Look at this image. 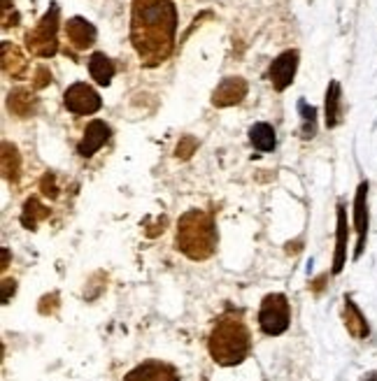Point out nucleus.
I'll list each match as a JSON object with an SVG mask.
<instances>
[{"mask_svg":"<svg viewBox=\"0 0 377 381\" xmlns=\"http://www.w3.org/2000/svg\"><path fill=\"white\" fill-rule=\"evenodd\" d=\"M177 10L173 0H131V42L144 67H156L175 49Z\"/></svg>","mask_w":377,"mask_h":381,"instance_id":"obj_1","label":"nucleus"},{"mask_svg":"<svg viewBox=\"0 0 377 381\" xmlns=\"http://www.w3.org/2000/svg\"><path fill=\"white\" fill-rule=\"evenodd\" d=\"M210 356L217 365H240L252 349V335L240 309H226L217 318L208 340Z\"/></svg>","mask_w":377,"mask_h":381,"instance_id":"obj_2","label":"nucleus"},{"mask_svg":"<svg viewBox=\"0 0 377 381\" xmlns=\"http://www.w3.org/2000/svg\"><path fill=\"white\" fill-rule=\"evenodd\" d=\"M217 226L210 212L188 210L180 217L175 244L191 261H205L217 249Z\"/></svg>","mask_w":377,"mask_h":381,"instance_id":"obj_3","label":"nucleus"},{"mask_svg":"<svg viewBox=\"0 0 377 381\" xmlns=\"http://www.w3.org/2000/svg\"><path fill=\"white\" fill-rule=\"evenodd\" d=\"M26 47L40 58H52L58 52V5H50L42 19L26 33Z\"/></svg>","mask_w":377,"mask_h":381,"instance_id":"obj_4","label":"nucleus"},{"mask_svg":"<svg viewBox=\"0 0 377 381\" xmlns=\"http://www.w3.org/2000/svg\"><path fill=\"white\" fill-rule=\"evenodd\" d=\"M259 323H261V330L270 337L287 333V328L291 323L289 300L284 298L282 293H270V296H266L263 303H261Z\"/></svg>","mask_w":377,"mask_h":381,"instance_id":"obj_5","label":"nucleus"},{"mask_svg":"<svg viewBox=\"0 0 377 381\" xmlns=\"http://www.w3.org/2000/svg\"><path fill=\"white\" fill-rule=\"evenodd\" d=\"M63 105L72 114H94L103 107V100L89 84L77 82L63 94Z\"/></svg>","mask_w":377,"mask_h":381,"instance_id":"obj_6","label":"nucleus"},{"mask_svg":"<svg viewBox=\"0 0 377 381\" xmlns=\"http://www.w3.org/2000/svg\"><path fill=\"white\" fill-rule=\"evenodd\" d=\"M296 67H298V52H296V49H289V52L279 54V56L272 61L270 72H268L272 89H275V91L287 89V86L294 82Z\"/></svg>","mask_w":377,"mask_h":381,"instance_id":"obj_7","label":"nucleus"},{"mask_svg":"<svg viewBox=\"0 0 377 381\" xmlns=\"http://www.w3.org/2000/svg\"><path fill=\"white\" fill-rule=\"evenodd\" d=\"M124 381H180V372L168 362L147 360L126 374Z\"/></svg>","mask_w":377,"mask_h":381,"instance_id":"obj_8","label":"nucleus"},{"mask_svg":"<svg viewBox=\"0 0 377 381\" xmlns=\"http://www.w3.org/2000/svg\"><path fill=\"white\" fill-rule=\"evenodd\" d=\"M247 96V82L242 77H226L219 82V86L212 94V105L215 107H230L242 102Z\"/></svg>","mask_w":377,"mask_h":381,"instance_id":"obj_9","label":"nucleus"},{"mask_svg":"<svg viewBox=\"0 0 377 381\" xmlns=\"http://www.w3.org/2000/svg\"><path fill=\"white\" fill-rule=\"evenodd\" d=\"M109 133L112 131H109V126L105 124V121H100V119L91 121V124L87 126V131H84V138H82L80 146H77V153L84 156V158L94 156V153L109 140Z\"/></svg>","mask_w":377,"mask_h":381,"instance_id":"obj_10","label":"nucleus"},{"mask_svg":"<svg viewBox=\"0 0 377 381\" xmlns=\"http://www.w3.org/2000/svg\"><path fill=\"white\" fill-rule=\"evenodd\" d=\"M65 35H68L70 45L77 49V52H84L96 42V26L82 17H72L65 23Z\"/></svg>","mask_w":377,"mask_h":381,"instance_id":"obj_11","label":"nucleus"},{"mask_svg":"<svg viewBox=\"0 0 377 381\" xmlns=\"http://www.w3.org/2000/svg\"><path fill=\"white\" fill-rule=\"evenodd\" d=\"M0 58H3V72L14 79H21L26 77L28 72V61L23 58L21 49L17 45H12V42L5 40L3 45H0Z\"/></svg>","mask_w":377,"mask_h":381,"instance_id":"obj_12","label":"nucleus"},{"mask_svg":"<svg viewBox=\"0 0 377 381\" xmlns=\"http://www.w3.org/2000/svg\"><path fill=\"white\" fill-rule=\"evenodd\" d=\"M366 195H368V184L363 182L356 190L354 200V226L358 232V247H356V258L361 256L363 244H366V228H368V207H366Z\"/></svg>","mask_w":377,"mask_h":381,"instance_id":"obj_13","label":"nucleus"},{"mask_svg":"<svg viewBox=\"0 0 377 381\" xmlns=\"http://www.w3.org/2000/svg\"><path fill=\"white\" fill-rule=\"evenodd\" d=\"M8 107L12 114L26 119V116H33L35 109H38V98L28 89H14L8 98Z\"/></svg>","mask_w":377,"mask_h":381,"instance_id":"obj_14","label":"nucleus"},{"mask_svg":"<svg viewBox=\"0 0 377 381\" xmlns=\"http://www.w3.org/2000/svg\"><path fill=\"white\" fill-rule=\"evenodd\" d=\"M89 72H91V77L96 79V84L107 86L114 77V63L105 56V54L96 52L94 56L89 58Z\"/></svg>","mask_w":377,"mask_h":381,"instance_id":"obj_15","label":"nucleus"},{"mask_svg":"<svg viewBox=\"0 0 377 381\" xmlns=\"http://www.w3.org/2000/svg\"><path fill=\"white\" fill-rule=\"evenodd\" d=\"M345 325H347L349 335L356 337V340H363V337H368V323L363 314L358 312V307L352 303L347 298L345 300Z\"/></svg>","mask_w":377,"mask_h":381,"instance_id":"obj_16","label":"nucleus"},{"mask_svg":"<svg viewBox=\"0 0 377 381\" xmlns=\"http://www.w3.org/2000/svg\"><path fill=\"white\" fill-rule=\"evenodd\" d=\"M345 251H347V217L345 207H338V242H336V258H333V272H340L345 265Z\"/></svg>","mask_w":377,"mask_h":381,"instance_id":"obj_17","label":"nucleus"},{"mask_svg":"<svg viewBox=\"0 0 377 381\" xmlns=\"http://www.w3.org/2000/svg\"><path fill=\"white\" fill-rule=\"evenodd\" d=\"M47 217H50V210H47V207L42 205L38 198H28L26 200V205H23V212H21L23 228L35 230V226H38L40 221H45Z\"/></svg>","mask_w":377,"mask_h":381,"instance_id":"obj_18","label":"nucleus"},{"mask_svg":"<svg viewBox=\"0 0 377 381\" xmlns=\"http://www.w3.org/2000/svg\"><path fill=\"white\" fill-rule=\"evenodd\" d=\"M19 170H21V156L14 144L3 142V177L8 182H19Z\"/></svg>","mask_w":377,"mask_h":381,"instance_id":"obj_19","label":"nucleus"},{"mask_svg":"<svg viewBox=\"0 0 377 381\" xmlns=\"http://www.w3.org/2000/svg\"><path fill=\"white\" fill-rule=\"evenodd\" d=\"M249 140L259 151L275 149V131H272L270 124H254L249 128Z\"/></svg>","mask_w":377,"mask_h":381,"instance_id":"obj_20","label":"nucleus"},{"mask_svg":"<svg viewBox=\"0 0 377 381\" xmlns=\"http://www.w3.org/2000/svg\"><path fill=\"white\" fill-rule=\"evenodd\" d=\"M340 124V84L331 82L326 91V126L336 128Z\"/></svg>","mask_w":377,"mask_h":381,"instance_id":"obj_21","label":"nucleus"},{"mask_svg":"<svg viewBox=\"0 0 377 381\" xmlns=\"http://www.w3.org/2000/svg\"><path fill=\"white\" fill-rule=\"evenodd\" d=\"M298 109H301V114H303V138L305 140L314 138V133H317V109L312 105H308V102H301Z\"/></svg>","mask_w":377,"mask_h":381,"instance_id":"obj_22","label":"nucleus"},{"mask_svg":"<svg viewBox=\"0 0 377 381\" xmlns=\"http://www.w3.org/2000/svg\"><path fill=\"white\" fill-rule=\"evenodd\" d=\"M196 149H198L196 138H191V135H184V138L180 140V144H177V149H175V153H177V158H188Z\"/></svg>","mask_w":377,"mask_h":381,"instance_id":"obj_23","label":"nucleus"},{"mask_svg":"<svg viewBox=\"0 0 377 381\" xmlns=\"http://www.w3.org/2000/svg\"><path fill=\"white\" fill-rule=\"evenodd\" d=\"M40 188H42V193L50 195V198H56V195H58V188L54 186V175H52V172H47V175L42 177Z\"/></svg>","mask_w":377,"mask_h":381,"instance_id":"obj_24","label":"nucleus"},{"mask_svg":"<svg viewBox=\"0 0 377 381\" xmlns=\"http://www.w3.org/2000/svg\"><path fill=\"white\" fill-rule=\"evenodd\" d=\"M50 82H52V72L47 70L45 65H40L38 70H35V82H33V86H35V89H45V86L50 84Z\"/></svg>","mask_w":377,"mask_h":381,"instance_id":"obj_25","label":"nucleus"},{"mask_svg":"<svg viewBox=\"0 0 377 381\" xmlns=\"http://www.w3.org/2000/svg\"><path fill=\"white\" fill-rule=\"evenodd\" d=\"M17 281L14 279H3V303H10V296H14Z\"/></svg>","mask_w":377,"mask_h":381,"instance_id":"obj_26","label":"nucleus"},{"mask_svg":"<svg viewBox=\"0 0 377 381\" xmlns=\"http://www.w3.org/2000/svg\"><path fill=\"white\" fill-rule=\"evenodd\" d=\"M8 263H10V251L8 249H3V265H0V268H8Z\"/></svg>","mask_w":377,"mask_h":381,"instance_id":"obj_27","label":"nucleus"}]
</instances>
